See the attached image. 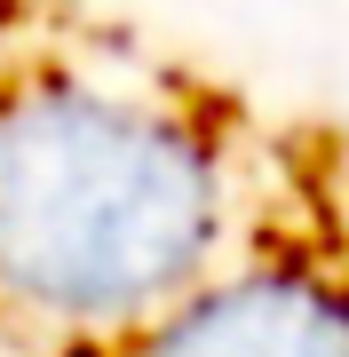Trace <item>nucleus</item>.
I'll list each match as a JSON object with an SVG mask.
<instances>
[{"instance_id": "obj_1", "label": "nucleus", "mask_w": 349, "mask_h": 357, "mask_svg": "<svg viewBox=\"0 0 349 357\" xmlns=\"http://www.w3.org/2000/svg\"><path fill=\"white\" fill-rule=\"evenodd\" d=\"M349 128L262 112L222 72L88 16L0 32V357H88L151 326L310 191Z\"/></svg>"}, {"instance_id": "obj_2", "label": "nucleus", "mask_w": 349, "mask_h": 357, "mask_svg": "<svg viewBox=\"0 0 349 357\" xmlns=\"http://www.w3.org/2000/svg\"><path fill=\"white\" fill-rule=\"evenodd\" d=\"M88 357H349V143L262 246Z\"/></svg>"}, {"instance_id": "obj_3", "label": "nucleus", "mask_w": 349, "mask_h": 357, "mask_svg": "<svg viewBox=\"0 0 349 357\" xmlns=\"http://www.w3.org/2000/svg\"><path fill=\"white\" fill-rule=\"evenodd\" d=\"M40 8H56V0H0V32L24 24V16H40Z\"/></svg>"}]
</instances>
